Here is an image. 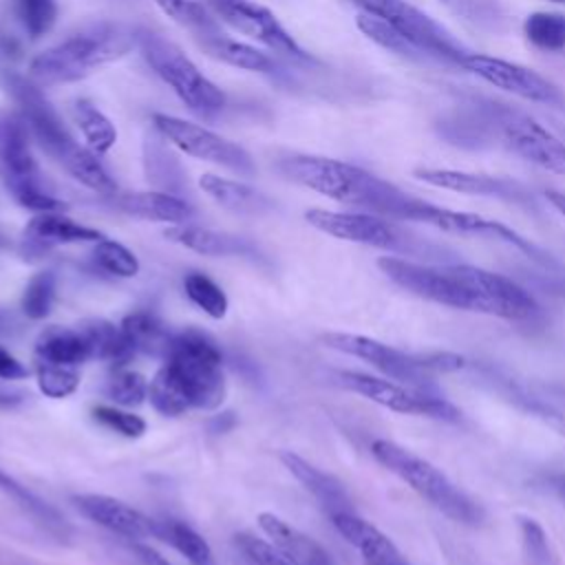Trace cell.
<instances>
[{"label":"cell","mask_w":565,"mask_h":565,"mask_svg":"<svg viewBox=\"0 0 565 565\" xmlns=\"http://www.w3.org/2000/svg\"><path fill=\"white\" fill-rule=\"evenodd\" d=\"M552 2H565V0H552Z\"/></svg>","instance_id":"cell-55"},{"label":"cell","mask_w":565,"mask_h":565,"mask_svg":"<svg viewBox=\"0 0 565 565\" xmlns=\"http://www.w3.org/2000/svg\"><path fill=\"white\" fill-rule=\"evenodd\" d=\"M137 44V33L119 22L93 24L44 49L29 64L38 84H68L84 79L104 64L124 57Z\"/></svg>","instance_id":"cell-3"},{"label":"cell","mask_w":565,"mask_h":565,"mask_svg":"<svg viewBox=\"0 0 565 565\" xmlns=\"http://www.w3.org/2000/svg\"><path fill=\"white\" fill-rule=\"evenodd\" d=\"M26 375H29V369L18 358H13L9 351L0 349V377L2 380H20Z\"/></svg>","instance_id":"cell-48"},{"label":"cell","mask_w":565,"mask_h":565,"mask_svg":"<svg viewBox=\"0 0 565 565\" xmlns=\"http://www.w3.org/2000/svg\"><path fill=\"white\" fill-rule=\"evenodd\" d=\"M15 18L31 40H38L51 31L57 20L55 0H15Z\"/></svg>","instance_id":"cell-45"},{"label":"cell","mask_w":565,"mask_h":565,"mask_svg":"<svg viewBox=\"0 0 565 565\" xmlns=\"http://www.w3.org/2000/svg\"><path fill=\"white\" fill-rule=\"evenodd\" d=\"M20 402L18 393H9V391H0V408H11Z\"/></svg>","instance_id":"cell-52"},{"label":"cell","mask_w":565,"mask_h":565,"mask_svg":"<svg viewBox=\"0 0 565 565\" xmlns=\"http://www.w3.org/2000/svg\"><path fill=\"white\" fill-rule=\"evenodd\" d=\"M236 545L249 565H300L280 547H276L271 541L256 539L254 534H247V532L236 534Z\"/></svg>","instance_id":"cell-46"},{"label":"cell","mask_w":565,"mask_h":565,"mask_svg":"<svg viewBox=\"0 0 565 565\" xmlns=\"http://www.w3.org/2000/svg\"><path fill=\"white\" fill-rule=\"evenodd\" d=\"M33 371H35V382H38L40 393H44L51 399L68 397L79 386V371H77V366L35 358Z\"/></svg>","instance_id":"cell-39"},{"label":"cell","mask_w":565,"mask_h":565,"mask_svg":"<svg viewBox=\"0 0 565 565\" xmlns=\"http://www.w3.org/2000/svg\"><path fill=\"white\" fill-rule=\"evenodd\" d=\"M79 329L90 347V360H104L113 366H121L137 355L121 327L108 320H88L79 324Z\"/></svg>","instance_id":"cell-30"},{"label":"cell","mask_w":565,"mask_h":565,"mask_svg":"<svg viewBox=\"0 0 565 565\" xmlns=\"http://www.w3.org/2000/svg\"><path fill=\"white\" fill-rule=\"evenodd\" d=\"M199 44L214 60H221V62H225L230 66H236V68H243V71L267 73V71L274 68V60L267 53L258 51L252 44L225 38L223 33L210 35V38H201Z\"/></svg>","instance_id":"cell-32"},{"label":"cell","mask_w":565,"mask_h":565,"mask_svg":"<svg viewBox=\"0 0 565 565\" xmlns=\"http://www.w3.org/2000/svg\"><path fill=\"white\" fill-rule=\"evenodd\" d=\"M113 205L124 214L170 225L188 223L194 216V207L170 192H115Z\"/></svg>","instance_id":"cell-23"},{"label":"cell","mask_w":565,"mask_h":565,"mask_svg":"<svg viewBox=\"0 0 565 565\" xmlns=\"http://www.w3.org/2000/svg\"><path fill=\"white\" fill-rule=\"evenodd\" d=\"M543 486H545V490H547L550 494H554V497L565 505V472L545 475Z\"/></svg>","instance_id":"cell-50"},{"label":"cell","mask_w":565,"mask_h":565,"mask_svg":"<svg viewBox=\"0 0 565 565\" xmlns=\"http://www.w3.org/2000/svg\"><path fill=\"white\" fill-rule=\"evenodd\" d=\"M163 236L203 256H252L254 254V245L241 236L190 225V223L172 225L163 232Z\"/></svg>","instance_id":"cell-25"},{"label":"cell","mask_w":565,"mask_h":565,"mask_svg":"<svg viewBox=\"0 0 565 565\" xmlns=\"http://www.w3.org/2000/svg\"><path fill=\"white\" fill-rule=\"evenodd\" d=\"M154 4L172 18L177 24L190 29L199 38H210L223 33L218 22L214 20V13L196 0H154Z\"/></svg>","instance_id":"cell-36"},{"label":"cell","mask_w":565,"mask_h":565,"mask_svg":"<svg viewBox=\"0 0 565 565\" xmlns=\"http://www.w3.org/2000/svg\"><path fill=\"white\" fill-rule=\"evenodd\" d=\"M157 539L174 547L190 565H214L210 543L179 519L157 521Z\"/></svg>","instance_id":"cell-33"},{"label":"cell","mask_w":565,"mask_h":565,"mask_svg":"<svg viewBox=\"0 0 565 565\" xmlns=\"http://www.w3.org/2000/svg\"><path fill=\"white\" fill-rule=\"evenodd\" d=\"M104 234L95 227L75 223L62 212H40L24 227V245L29 252H46L57 245H75V243H97Z\"/></svg>","instance_id":"cell-21"},{"label":"cell","mask_w":565,"mask_h":565,"mask_svg":"<svg viewBox=\"0 0 565 565\" xmlns=\"http://www.w3.org/2000/svg\"><path fill=\"white\" fill-rule=\"evenodd\" d=\"M35 358L79 366L90 360V347L79 327H49L35 340Z\"/></svg>","instance_id":"cell-28"},{"label":"cell","mask_w":565,"mask_h":565,"mask_svg":"<svg viewBox=\"0 0 565 565\" xmlns=\"http://www.w3.org/2000/svg\"><path fill=\"white\" fill-rule=\"evenodd\" d=\"M77 510L93 523L106 527L130 541L157 539V521L141 510L124 503L121 499L108 494H77L73 497Z\"/></svg>","instance_id":"cell-20"},{"label":"cell","mask_w":565,"mask_h":565,"mask_svg":"<svg viewBox=\"0 0 565 565\" xmlns=\"http://www.w3.org/2000/svg\"><path fill=\"white\" fill-rule=\"evenodd\" d=\"M106 395L124 408H135L148 397V380L137 371L117 366L106 382Z\"/></svg>","instance_id":"cell-44"},{"label":"cell","mask_w":565,"mask_h":565,"mask_svg":"<svg viewBox=\"0 0 565 565\" xmlns=\"http://www.w3.org/2000/svg\"><path fill=\"white\" fill-rule=\"evenodd\" d=\"M31 132L20 115L0 117V181L4 190L26 210L62 212L66 205L60 201L44 179L33 150Z\"/></svg>","instance_id":"cell-6"},{"label":"cell","mask_w":565,"mask_h":565,"mask_svg":"<svg viewBox=\"0 0 565 565\" xmlns=\"http://www.w3.org/2000/svg\"><path fill=\"white\" fill-rule=\"evenodd\" d=\"M355 24L358 29L369 38L373 40L375 44H380L382 49L391 51V53H397L402 57H408V60H419L424 57L422 51H417L397 29H393L384 18L380 15H373L369 11H360L358 18H355Z\"/></svg>","instance_id":"cell-38"},{"label":"cell","mask_w":565,"mask_h":565,"mask_svg":"<svg viewBox=\"0 0 565 565\" xmlns=\"http://www.w3.org/2000/svg\"><path fill=\"white\" fill-rule=\"evenodd\" d=\"M461 68L477 75L486 84L512 93L521 99L565 108V95L561 93V88L527 66L483 53H470L463 60Z\"/></svg>","instance_id":"cell-14"},{"label":"cell","mask_w":565,"mask_h":565,"mask_svg":"<svg viewBox=\"0 0 565 565\" xmlns=\"http://www.w3.org/2000/svg\"><path fill=\"white\" fill-rule=\"evenodd\" d=\"M225 391L223 355L216 342L201 329L172 333L163 364L148 384L152 408L166 417L190 408L214 411L223 404Z\"/></svg>","instance_id":"cell-1"},{"label":"cell","mask_w":565,"mask_h":565,"mask_svg":"<svg viewBox=\"0 0 565 565\" xmlns=\"http://www.w3.org/2000/svg\"><path fill=\"white\" fill-rule=\"evenodd\" d=\"M7 86L20 106V117L24 119L31 137L49 157L62 163L79 143L71 137L55 108L40 93V88L24 77L11 75L7 77Z\"/></svg>","instance_id":"cell-16"},{"label":"cell","mask_w":565,"mask_h":565,"mask_svg":"<svg viewBox=\"0 0 565 565\" xmlns=\"http://www.w3.org/2000/svg\"><path fill=\"white\" fill-rule=\"evenodd\" d=\"M552 391H554V395L565 404V388H563V386H554Z\"/></svg>","instance_id":"cell-53"},{"label":"cell","mask_w":565,"mask_h":565,"mask_svg":"<svg viewBox=\"0 0 565 565\" xmlns=\"http://www.w3.org/2000/svg\"><path fill=\"white\" fill-rule=\"evenodd\" d=\"M320 340L324 347L364 360L386 377L417 388H428L437 373H450L466 366L463 358L457 353H411L360 333L331 331Z\"/></svg>","instance_id":"cell-5"},{"label":"cell","mask_w":565,"mask_h":565,"mask_svg":"<svg viewBox=\"0 0 565 565\" xmlns=\"http://www.w3.org/2000/svg\"><path fill=\"white\" fill-rule=\"evenodd\" d=\"M545 199H547V203H550L561 216H565V192H561V190H547V192H545Z\"/></svg>","instance_id":"cell-51"},{"label":"cell","mask_w":565,"mask_h":565,"mask_svg":"<svg viewBox=\"0 0 565 565\" xmlns=\"http://www.w3.org/2000/svg\"><path fill=\"white\" fill-rule=\"evenodd\" d=\"M486 110L492 132H497L512 152L547 172L565 174V141L552 130L527 113L503 104H490Z\"/></svg>","instance_id":"cell-11"},{"label":"cell","mask_w":565,"mask_h":565,"mask_svg":"<svg viewBox=\"0 0 565 565\" xmlns=\"http://www.w3.org/2000/svg\"><path fill=\"white\" fill-rule=\"evenodd\" d=\"M280 461L296 477V481L322 505V510L329 512V516L353 510V501L338 477L320 470L318 466L309 463L305 457L291 450H282Z\"/></svg>","instance_id":"cell-22"},{"label":"cell","mask_w":565,"mask_h":565,"mask_svg":"<svg viewBox=\"0 0 565 565\" xmlns=\"http://www.w3.org/2000/svg\"><path fill=\"white\" fill-rule=\"evenodd\" d=\"M132 552L137 556V561L141 565H172L161 552H157L152 545L148 543H141V541H135L132 543Z\"/></svg>","instance_id":"cell-49"},{"label":"cell","mask_w":565,"mask_h":565,"mask_svg":"<svg viewBox=\"0 0 565 565\" xmlns=\"http://www.w3.org/2000/svg\"><path fill=\"white\" fill-rule=\"evenodd\" d=\"M371 455L397 479H402L413 492H417L428 505L461 525H481L483 508L468 497L457 483H452L437 466L406 450L391 439H375Z\"/></svg>","instance_id":"cell-4"},{"label":"cell","mask_w":565,"mask_h":565,"mask_svg":"<svg viewBox=\"0 0 565 565\" xmlns=\"http://www.w3.org/2000/svg\"><path fill=\"white\" fill-rule=\"evenodd\" d=\"M183 289L185 296L210 318L221 320L227 313V296L225 291L205 274L201 271H188L183 278Z\"/></svg>","instance_id":"cell-42"},{"label":"cell","mask_w":565,"mask_h":565,"mask_svg":"<svg viewBox=\"0 0 565 565\" xmlns=\"http://www.w3.org/2000/svg\"><path fill=\"white\" fill-rule=\"evenodd\" d=\"M64 170L77 179L82 185H86L88 190L104 194V196H113L117 192V183L110 177V172L106 170V166L99 161V154L93 152L88 146H77L64 161H62Z\"/></svg>","instance_id":"cell-34"},{"label":"cell","mask_w":565,"mask_h":565,"mask_svg":"<svg viewBox=\"0 0 565 565\" xmlns=\"http://www.w3.org/2000/svg\"><path fill=\"white\" fill-rule=\"evenodd\" d=\"M444 4L483 31H503L508 26V13L499 0H444Z\"/></svg>","instance_id":"cell-40"},{"label":"cell","mask_w":565,"mask_h":565,"mask_svg":"<svg viewBox=\"0 0 565 565\" xmlns=\"http://www.w3.org/2000/svg\"><path fill=\"white\" fill-rule=\"evenodd\" d=\"M335 530L344 536L347 543H351L364 558V565H382L399 561L402 554L395 547V543L380 532L373 523L358 516L355 510L351 512H338L331 516Z\"/></svg>","instance_id":"cell-24"},{"label":"cell","mask_w":565,"mask_h":565,"mask_svg":"<svg viewBox=\"0 0 565 565\" xmlns=\"http://www.w3.org/2000/svg\"><path fill=\"white\" fill-rule=\"evenodd\" d=\"M137 44L150 68L196 117L214 119L225 108V95L221 88L210 82L179 46L150 31H141L137 35Z\"/></svg>","instance_id":"cell-7"},{"label":"cell","mask_w":565,"mask_h":565,"mask_svg":"<svg viewBox=\"0 0 565 565\" xmlns=\"http://www.w3.org/2000/svg\"><path fill=\"white\" fill-rule=\"evenodd\" d=\"M205 7L214 13V18H218L236 33L256 40L287 57L307 60V53L300 49V44L263 4L254 0H205Z\"/></svg>","instance_id":"cell-15"},{"label":"cell","mask_w":565,"mask_h":565,"mask_svg":"<svg viewBox=\"0 0 565 565\" xmlns=\"http://www.w3.org/2000/svg\"><path fill=\"white\" fill-rule=\"evenodd\" d=\"M199 185L212 201L234 214H265L274 205L263 192L249 188L247 183L218 174H201Z\"/></svg>","instance_id":"cell-27"},{"label":"cell","mask_w":565,"mask_h":565,"mask_svg":"<svg viewBox=\"0 0 565 565\" xmlns=\"http://www.w3.org/2000/svg\"><path fill=\"white\" fill-rule=\"evenodd\" d=\"M523 33L530 44L541 51H565V15L552 11L530 13L523 22Z\"/></svg>","instance_id":"cell-37"},{"label":"cell","mask_w":565,"mask_h":565,"mask_svg":"<svg viewBox=\"0 0 565 565\" xmlns=\"http://www.w3.org/2000/svg\"><path fill=\"white\" fill-rule=\"evenodd\" d=\"M455 274L466 282V287L475 294L479 302V313L505 318V320H534L541 309L536 300L530 296L512 278L475 267V265H452Z\"/></svg>","instance_id":"cell-13"},{"label":"cell","mask_w":565,"mask_h":565,"mask_svg":"<svg viewBox=\"0 0 565 565\" xmlns=\"http://www.w3.org/2000/svg\"><path fill=\"white\" fill-rule=\"evenodd\" d=\"M382 565H408L404 558H399V561H393V563H382Z\"/></svg>","instance_id":"cell-54"},{"label":"cell","mask_w":565,"mask_h":565,"mask_svg":"<svg viewBox=\"0 0 565 565\" xmlns=\"http://www.w3.org/2000/svg\"><path fill=\"white\" fill-rule=\"evenodd\" d=\"M377 267L391 282H395L397 287H402L404 291L417 298H424L450 309L479 313V302L475 294L455 274L452 265L433 267V265H422L399 256H382L377 260Z\"/></svg>","instance_id":"cell-10"},{"label":"cell","mask_w":565,"mask_h":565,"mask_svg":"<svg viewBox=\"0 0 565 565\" xmlns=\"http://www.w3.org/2000/svg\"><path fill=\"white\" fill-rule=\"evenodd\" d=\"M333 380L338 386L355 395H362L364 399L380 404L393 413L444 419V422H457L461 417L457 406H452L441 395L430 393L428 388H417L397 380L377 377L360 371H335Z\"/></svg>","instance_id":"cell-9"},{"label":"cell","mask_w":565,"mask_h":565,"mask_svg":"<svg viewBox=\"0 0 565 565\" xmlns=\"http://www.w3.org/2000/svg\"><path fill=\"white\" fill-rule=\"evenodd\" d=\"M152 124L163 139H168L172 146H177L181 152L194 159L216 163L221 168H227L245 177H252L256 172V166L245 148L212 132L201 124H192V121H185L172 115H161V113L152 115Z\"/></svg>","instance_id":"cell-12"},{"label":"cell","mask_w":565,"mask_h":565,"mask_svg":"<svg viewBox=\"0 0 565 565\" xmlns=\"http://www.w3.org/2000/svg\"><path fill=\"white\" fill-rule=\"evenodd\" d=\"M119 327L126 333L135 353L163 358L168 342L172 338V331L166 327V322L150 311H132L121 320Z\"/></svg>","instance_id":"cell-31"},{"label":"cell","mask_w":565,"mask_h":565,"mask_svg":"<svg viewBox=\"0 0 565 565\" xmlns=\"http://www.w3.org/2000/svg\"><path fill=\"white\" fill-rule=\"evenodd\" d=\"M305 218L311 227L349 243H360L380 249H402L404 234L384 216L371 212H333V210H307Z\"/></svg>","instance_id":"cell-17"},{"label":"cell","mask_w":565,"mask_h":565,"mask_svg":"<svg viewBox=\"0 0 565 565\" xmlns=\"http://www.w3.org/2000/svg\"><path fill=\"white\" fill-rule=\"evenodd\" d=\"M55 289H57V280L55 274L44 269L31 276V280L24 287L22 294V311L26 318L31 320H42L51 313L53 302H55Z\"/></svg>","instance_id":"cell-43"},{"label":"cell","mask_w":565,"mask_h":565,"mask_svg":"<svg viewBox=\"0 0 565 565\" xmlns=\"http://www.w3.org/2000/svg\"><path fill=\"white\" fill-rule=\"evenodd\" d=\"M353 2L362 11L384 18L426 57H435L446 64L461 66L463 60L472 53L446 26H441L437 20H433L428 13H424L408 0H353Z\"/></svg>","instance_id":"cell-8"},{"label":"cell","mask_w":565,"mask_h":565,"mask_svg":"<svg viewBox=\"0 0 565 565\" xmlns=\"http://www.w3.org/2000/svg\"><path fill=\"white\" fill-rule=\"evenodd\" d=\"M278 170L289 181L324 194L327 199L393 221H406L408 207L413 203V194L399 190L395 183L340 159L291 154L278 163Z\"/></svg>","instance_id":"cell-2"},{"label":"cell","mask_w":565,"mask_h":565,"mask_svg":"<svg viewBox=\"0 0 565 565\" xmlns=\"http://www.w3.org/2000/svg\"><path fill=\"white\" fill-rule=\"evenodd\" d=\"M258 525L276 547H280L300 565H333L331 554L318 541L302 534L280 516L271 512H260Z\"/></svg>","instance_id":"cell-26"},{"label":"cell","mask_w":565,"mask_h":565,"mask_svg":"<svg viewBox=\"0 0 565 565\" xmlns=\"http://www.w3.org/2000/svg\"><path fill=\"white\" fill-rule=\"evenodd\" d=\"M413 177L417 181H424L428 185L452 190L459 194L470 196H492L510 203H527L532 201L530 192L512 179L503 177H490V174H477L466 170H450V168H417L413 170Z\"/></svg>","instance_id":"cell-19"},{"label":"cell","mask_w":565,"mask_h":565,"mask_svg":"<svg viewBox=\"0 0 565 565\" xmlns=\"http://www.w3.org/2000/svg\"><path fill=\"white\" fill-rule=\"evenodd\" d=\"M93 417L102 426H106L124 437H130V439H137L146 433V422L139 415L115 408V406H97V408H93Z\"/></svg>","instance_id":"cell-47"},{"label":"cell","mask_w":565,"mask_h":565,"mask_svg":"<svg viewBox=\"0 0 565 565\" xmlns=\"http://www.w3.org/2000/svg\"><path fill=\"white\" fill-rule=\"evenodd\" d=\"M73 119L86 141V146L97 152L104 154L108 152L115 141H117V130L113 126V121L88 99H75L73 102Z\"/></svg>","instance_id":"cell-35"},{"label":"cell","mask_w":565,"mask_h":565,"mask_svg":"<svg viewBox=\"0 0 565 565\" xmlns=\"http://www.w3.org/2000/svg\"><path fill=\"white\" fill-rule=\"evenodd\" d=\"M0 492H4L7 497H11L38 525H42L49 534L57 536V539H68L71 527L64 521V516L44 499H40L38 494H33L26 486H22L15 477H11L9 472H4L0 468Z\"/></svg>","instance_id":"cell-29"},{"label":"cell","mask_w":565,"mask_h":565,"mask_svg":"<svg viewBox=\"0 0 565 565\" xmlns=\"http://www.w3.org/2000/svg\"><path fill=\"white\" fill-rule=\"evenodd\" d=\"M90 260L99 271L117 276V278H132L139 274L137 256L119 241H110V238L97 241L93 245Z\"/></svg>","instance_id":"cell-41"},{"label":"cell","mask_w":565,"mask_h":565,"mask_svg":"<svg viewBox=\"0 0 565 565\" xmlns=\"http://www.w3.org/2000/svg\"><path fill=\"white\" fill-rule=\"evenodd\" d=\"M408 221L433 225V227H437L441 232H450V234L505 241V243L523 249L530 256L536 254V247L532 243H527L521 234H516L514 230H510L508 225H503L499 221L483 218V216L472 214V212H457V210L439 207V205H435L430 201H424V199H415Z\"/></svg>","instance_id":"cell-18"}]
</instances>
